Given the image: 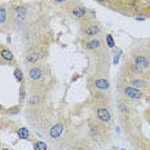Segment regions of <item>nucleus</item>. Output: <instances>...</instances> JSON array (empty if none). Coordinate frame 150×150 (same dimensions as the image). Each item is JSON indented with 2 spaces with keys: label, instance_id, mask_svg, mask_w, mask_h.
<instances>
[{
  "label": "nucleus",
  "instance_id": "obj_17",
  "mask_svg": "<svg viewBox=\"0 0 150 150\" xmlns=\"http://www.w3.org/2000/svg\"><path fill=\"white\" fill-rule=\"evenodd\" d=\"M14 78L17 79V82H22L23 80V73L21 71V69H16L14 70Z\"/></svg>",
  "mask_w": 150,
  "mask_h": 150
},
{
  "label": "nucleus",
  "instance_id": "obj_14",
  "mask_svg": "<svg viewBox=\"0 0 150 150\" xmlns=\"http://www.w3.org/2000/svg\"><path fill=\"white\" fill-rule=\"evenodd\" d=\"M89 129H91V133H92L93 136H98V135H101V127H100L98 124H91Z\"/></svg>",
  "mask_w": 150,
  "mask_h": 150
},
{
  "label": "nucleus",
  "instance_id": "obj_21",
  "mask_svg": "<svg viewBox=\"0 0 150 150\" xmlns=\"http://www.w3.org/2000/svg\"><path fill=\"white\" fill-rule=\"evenodd\" d=\"M97 1H98V3H105L106 0H97Z\"/></svg>",
  "mask_w": 150,
  "mask_h": 150
},
{
  "label": "nucleus",
  "instance_id": "obj_12",
  "mask_svg": "<svg viewBox=\"0 0 150 150\" xmlns=\"http://www.w3.org/2000/svg\"><path fill=\"white\" fill-rule=\"evenodd\" d=\"M7 20H8L7 8H5L4 5H0V25L7 23Z\"/></svg>",
  "mask_w": 150,
  "mask_h": 150
},
{
  "label": "nucleus",
  "instance_id": "obj_11",
  "mask_svg": "<svg viewBox=\"0 0 150 150\" xmlns=\"http://www.w3.org/2000/svg\"><path fill=\"white\" fill-rule=\"evenodd\" d=\"M93 84H95V87L97 89H101V91H106L109 89V80L105 79V78H97V79H95V82H93Z\"/></svg>",
  "mask_w": 150,
  "mask_h": 150
},
{
  "label": "nucleus",
  "instance_id": "obj_22",
  "mask_svg": "<svg viewBox=\"0 0 150 150\" xmlns=\"http://www.w3.org/2000/svg\"><path fill=\"white\" fill-rule=\"evenodd\" d=\"M1 109H3V108H1V105H0V110H1Z\"/></svg>",
  "mask_w": 150,
  "mask_h": 150
},
{
  "label": "nucleus",
  "instance_id": "obj_23",
  "mask_svg": "<svg viewBox=\"0 0 150 150\" xmlns=\"http://www.w3.org/2000/svg\"><path fill=\"white\" fill-rule=\"evenodd\" d=\"M1 150H8V149H1Z\"/></svg>",
  "mask_w": 150,
  "mask_h": 150
},
{
  "label": "nucleus",
  "instance_id": "obj_10",
  "mask_svg": "<svg viewBox=\"0 0 150 150\" xmlns=\"http://www.w3.org/2000/svg\"><path fill=\"white\" fill-rule=\"evenodd\" d=\"M42 52L40 51H31L27 53V56H26V61L29 62V64H35V62H38L42 58Z\"/></svg>",
  "mask_w": 150,
  "mask_h": 150
},
{
  "label": "nucleus",
  "instance_id": "obj_1",
  "mask_svg": "<svg viewBox=\"0 0 150 150\" xmlns=\"http://www.w3.org/2000/svg\"><path fill=\"white\" fill-rule=\"evenodd\" d=\"M124 96L128 98H132V100H137V98H141L142 93L139 88H135V87H126L123 89Z\"/></svg>",
  "mask_w": 150,
  "mask_h": 150
},
{
  "label": "nucleus",
  "instance_id": "obj_20",
  "mask_svg": "<svg viewBox=\"0 0 150 150\" xmlns=\"http://www.w3.org/2000/svg\"><path fill=\"white\" fill-rule=\"evenodd\" d=\"M53 3H56V4H64V3H67L69 0H52Z\"/></svg>",
  "mask_w": 150,
  "mask_h": 150
},
{
  "label": "nucleus",
  "instance_id": "obj_19",
  "mask_svg": "<svg viewBox=\"0 0 150 150\" xmlns=\"http://www.w3.org/2000/svg\"><path fill=\"white\" fill-rule=\"evenodd\" d=\"M29 105L30 106H36L38 105V97L36 96H31V98L29 101Z\"/></svg>",
  "mask_w": 150,
  "mask_h": 150
},
{
  "label": "nucleus",
  "instance_id": "obj_6",
  "mask_svg": "<svg viewBox=\"0 0 150 150\" xmlns=\"http://www.w3.org/2000/svg\"><path fill=\"white\" fill-rule=\"evenodd\" d=\"M29 79L30 80H33V82H35V80H39L40 78L43 76V71H42V69L40 67H38V66H31L29 69Z\"/></svg>",
  "mask_w": 150,
  "mask_h": 150
},
{
  "label": "nucleus",
  "instance_id": "obj_5",
  "mask_svg": "<svg viewBox=\"0 0 150 150\" xmlns=\"http://www.w3.org/2000/svg\"><path fill=\"white\" fill-rule=\"evenodd\" d=\"M62 132H64V124L57 123L51 128V131H49V136H51V139H53V140H57V139H60Z\"/></svg>",
  "mask_w": 150,
  "mask_h": 150
},
{
  "label": "nucleus",
  "instance_id": "obj_8",
  "mask_svg": "<svg viewBox=\"0 0 150 150\" xmlns=\"http://www.w3.org/2000/svg\"><path fill=\"white\" fill-rule=\"evenodd\" d=\"M0 58L4 62H14V56L13 53L9 51L5 47H0Z\"/></svg>",
  "mask_w": 150,
  "mask_h": 150
},
{
  "label": "nucleus",
  "instance_id": "obj_2",
  "mask_svg": "<svg viewBox=\"0 0 150 150\" xmlns=\"http://www.w3.org/2000/svg\"><path fill=\"white\" fill-rule=\"evenodd\" d=\"M96 115H97V119L104 122V123H110L111 122V114L109 111V109L106 108H98L97 111H96Z\"/></svg>",
  "mask_w": 150,
  "mask_h": 150
},
{
  "label": "nucleus",
  "instance_id": "obj_3",
  "mask_svg": "<svg viewBox=\"0 0 150 150\" xmlns=\"http://www.w3.org/2000/svg\"><path fill=\"white\" fill-rule=\"evenodd\" d=\"M133 64H135L141 71L146 70V69L150 66V61L146 57H144V56H136V57L133 58Z\"/></svg>",
  "mask_w": 150,
  "mask_h": 150
},
{
  "label": "nucleus",
  "instance_id": "obj_16",
  "mask_svg": "<svg viewBox=\"0 0 150 150\" xmlns=\"http://www.w3.org/2000/svg\"><path fill=\"white\" fill-rule=\"evenodd\" d=\"M34 150H48V149H47L45 142H43V141H36L35 144H34Z\"/></svg>",
  "mask_w": 150,
  "mask_h": 150
},
{
  "label": "nucleus",
  "instance_id": "obj_7",
  "mask_svg": "<svg viewBox=\"0 0 150 150\" xmlns=\"http://www.w3.org/2000/svg\"><path fill=\"white\" fill-rule=\"evenodd\" d=\"M102 45V42L97 38H92V39L87 40L86 43H84V47H86V49H88V51H96V49H98Z\"/></svg>",
  "mask_w": 150,
  "mask_h": 150
},
{
  "label": "nucleus",
  "instance_id": "obj_13",
  "mask_svg": "<svg viewBox=\"0 0 150 150\" xmlns=\"http://www.w3.org/2000/svg\"><path fill=\"white\" fill-rule=\"evenodd\" d=\"M17 135L20 139H29V129H27L26 127H21V128H18V131H17Z\"/></svg>",
  "mask_w": 150,
  "mask_h": 150
},
{
  "label": "nucleus",
  "instance_id": "obj_18",
  "mask_svg": "<svg viewBox=\"0 0 150 150\" xmlns=\"http://www.w3.org/2000/svg\"><path fill=\"white\" fill-rule=\"evenodd\" d=\"M106 43H108L109 48H114L115 42H114V39H112V36L110 35V34H108V35H106Z\"/></svg>",
  "mask_w": 150,
  "mask_h": 150
},
{
  "label": "nucleus",
  "instance_id": "obj_15",
  "mask_svg": "<svg viewBox=\"0 0 150 150\" xmlns=\"http://www.w3.org/2000/svg\"><path fill=\"white\" fill-rule=\"evenodd\" d=\"M132 86H135V88H145V87H148V83L140 79H135L132 80Z\"/></svg>",
  "mask_w": 150,
  "mask_h": 150
},
{
  "label": "nucleus",
  "instance_id": "obj_9",
  "mask_svg": "<svg viewBox=\"0 0 150 150\" xmlns=\"http://www.w3.org/2000/svg\"><path fill=\"white\" fill-rule=\"evenodd\" d=\"M70 14L74 18H83L84 16H87V9L82 7V5H76L70 11Z\"/></svg>",
  "mask_w": 150,
  "mask_h": 150
},
{
  "label": "nucleus",
  "instance_id": "obj_4",
  "mask_svg": "<svg viewBox=\"0 0 150 150\" xmlns=\"http://www.w3.org/2000/svg\"><path fill=\"white\" fill-rule=\"evenodd\" d=\"M100 33H101V26L98 25H89L84 29V35L89 38H96Z\"/></svg>",
  "mask_w": 150,
  "mask_h": 150
}]
</instances>
